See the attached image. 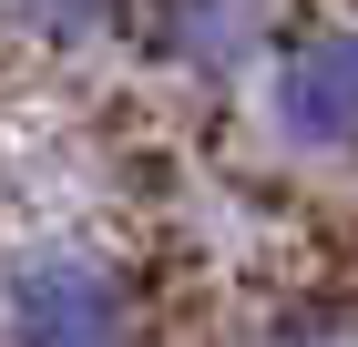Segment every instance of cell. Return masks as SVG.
<instances>
[{"label":"cell","mask_w":358,"mask_h":347,"mask_svg":"<svg viewBox=\"0 0 358 347\" xmlns=\"http://www.w3.org/2000/svg\"><path fill=\"white\" fill-rule=\"evenodd\" d=\"M0 347H134V276L92 245H31L0 276Z\"/></svg>","instance_id":"6da1fadb"},{"label":"cell","mask_w":358,"mask_h":347,"mask_svg":"<svg viewBox=\"0 0 358 347\" xmlns=\"http://www.w3.org/2000/svg\"><path fill=\"white\" fill-rule=\"evenodd\" d=\"M256 72H266V133L297 163L348 154V133H358V52H348L338 21H287V41Z\"/></svg>","instance_id":"7a4b0ae2"},{"label":"cell","mask_w":358,"mask_h":347,"mask_svg":"<svg viewBox=\"0 0 358 347\" xmlns=\"http://www.w3.org/2000/svg\"><path fill=\"white\" fill-rule=\"evenodd\" d=\"M143 31L185 82H236L287 41V0H154Z\"/></svg>","instance_id":"3957f363"},{"label":"cell","mask_w":358,"mask_h":347,"mask_svg":"<svg viewBox=\"0 0 358 347\" xmlns=\"http://www.w3.org/2000/svg\"><path fill=\"white\" fill-rule=\"evenodd\" d=\"M10 21L52 52H92L113 31H134V0H10Z\"/></svg>","instance_id":"277c9868"},{"label":"cell","mask_w":358,"mask_h":347,"mask_svg":"<svg viewBox=\"0 0 358 347\" xmlns=\"http://www.w3.org/2000/svg\"><path fill=\"white\" fill-rule=\"evenodd\" d=\"M246 347H348V317H338V296H287L256 317Z\"/></svg>","instance_id":"5b68a950"}]
</instances>
